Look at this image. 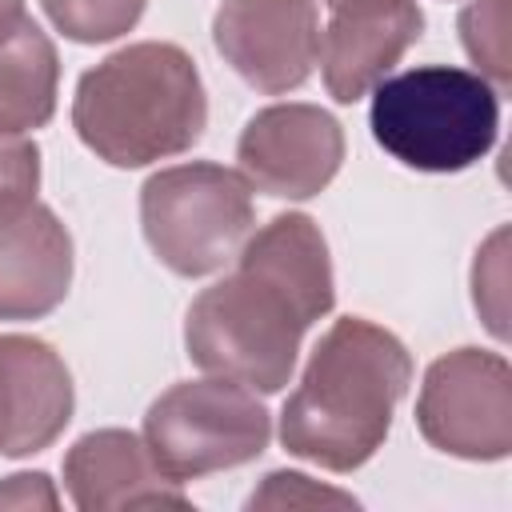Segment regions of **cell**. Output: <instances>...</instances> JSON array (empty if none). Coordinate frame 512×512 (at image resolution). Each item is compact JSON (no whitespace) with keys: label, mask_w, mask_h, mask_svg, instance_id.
<instances>
[{"label":"cell","mask_w":512,"mask_h":512,"mask_svg":"<svg viewBox=\"0 0 512 512\" xmlns=\"http://www.w3.org/2000/svg\"><path fill=\"white\" fill-rule=\"evenodd\" d=\"M368 124L404 168L464 172L496 144L500 92L468 68L424 64L372 88Z\"/></svg>","instance_id":"4"},{"label":"cell","mask_w":512,"mask_h":512,"mask_svg":"<svg viewBox=\"0 0 512 512\" xmlns=\"http://www.w3.org/2000/svg\"><path fill=\"white\" fill-rule=\"evenodd\" d=\"M212 44L244 84L284 96L320 60L316 0H224L212 16Z\"/></svg>","instance_id":"9"},{"label":"cell","mask_w":512,"mask_h":512,"mask_svg":"<svg viewBox=\"0 0 512 512\" xmlns=\"http://www.w3.org/2000/svg\"><path fill=\"white\" fill-rule=\"evenodd\" d=\"M420 436L456 460L492 464L512 452V368L500 352L456 348L428 364L416 396Z\"/></svg>","instance_id":"7"},{"label":"cell","mask_w":512,"mask_h":512,"mask_svg":"<svg viewBox=\"0 0 512 512\" xmlns=\"http://www.w3.org/2000/svg\"><path fill=\"white\" fill-rule=\"evenodd\" d=\"M508 8L512 0H472L460 12V40L476 76H484L496 92L512 84V36H508Z\"/></svg>","instance_id":"15"},{"label":"cell","mask_w":512,"mask_h":512,"mask_svg":"<svg viewBox=\"0 0 512 512\" xmlns=\"http://www.w3.org/2000/svg\"><path fill=\"white\" fill-rule=\"evenodd\" d=\"M320 508V504H336V508H352L356 500L348 492L324 488L316 480H308L304 472H268L264 484L248 496V508Z\"/></svg>","instance_id":"18"},{"label":"cell","mask_w":512,"mask_h":512,"mask_svg":"<svg viewBox=\"0 0 512 512\" xmlns=\"http://www.w3.org/2000/svg\"><path fill=\"white\" fill-rule=\"evenodd\" d=\"M60 60L56 44L36 20H20L0 36V132L28 136L56 112Z\"/></svg>","instance_id":"14"},{"label":"cell","mask_w":512,"mask_h":512,"mask_svg":"<svg viewBox=\"0 0 512 512\" xmlns=\"http://www.w3.org/2000/svg\"><path fill=\"white\" fill-rule=\"evenodd\" d=\"M72 288V236L60 216L28 200H0V320H40Z\"/></svg>","instance_id":"11"},{"label":"cell","mask_w":512,"mask_h":512,"mask_svg":"<svg viewBox=\"0 0 512 512\" xmlns=\"http://www.w3.org/2000/svg\"><path fill=\"white\" fill-rule=\"evenodd\" d=\"M328 8H340V4H352V0H324Z\"/></svg>","instance_id":"22"},{"label":"cell","mask_w":512,"mask_h":512,"mask_svg":"<svg viewBox=\"0 0 512 512\" xmlns=\"http://www.w3.org/2000/svg\"><path fill=\"white\" fill-rule=\"evenodd\" d=\"M24 20V0H0V36Z\"/></svg>","instance_id":"21"},{"label":"cell","mask_w":512,"mask_h":512,"mask_svg":"<svg viewBox=\"0 0 512 512\" xmlns=\"http://www.w3.org/2000/svg\"><path fill=\"white\" fill-rule=\"evenodd\" d=\"M72 128L112 168H148L188 152L208 128L196 60L168 40H140L104 56L76 84Z\"/></svg>","instance_id":"3"},{"label":"cell","mask_w":512,"mask_h":512,"mask_svg":"<svg viewBox=\"0 0 512 512\" xmlns=\"http://www.w3.org/2000/svg\"><path fill=\"white\" fill-rule=\"evenodd\" d=\"M272 440V416L252 388L212 376L160 392L144 412V444L172 480H200L256 460Z\"/></svg>","instance_id":"6"},{"label":"cell","mask_w":512,"mask_h":512,"mask_svg":"<svg viewBox=\"0 0 512 512\" xmlns=\"http://www.w3.org/2000/svg\"><path fill=\"white\" fill-rule=\"evenodd\" d=\"M236 160L248 188L276 200H308L336 180L344 128L316 104H272L244 124Z\"/></svg>","instance_id":"8"},{"label":"cell","mask_w":512,"mask_h":512,"mask_svg":"<svg viewBox=\"0 0 512 512\" xmlns=\"http://www.w3.org/2000/svg\"><path fill=\"white\" fill-rule=\"evenodd\" d=\"M60 496L44 472H16L0 484V508H56Z\"/></svg>","instance_id":"20"},{"label":"cell","mask_w":512,"mask_h":512,"mask_svg":"<svg viewBox=\"0 0 512 512\" xmlns=\"http://www.w3.org/2000/svg\"><path fill=\"white\" fill-rule=\"evenodd\" d=\"M252 224V188L224 164H172L152 172L140 188V228L152 256L188 280L232 264Z\"/></svg>","instance_id":"5"},{"label":"cell","mask_w":512,"mask_h":512,"mask_svg":"<svg viewBox=\"0 0 512 512\" xmlns=\"http://www.w3.org/2000/svg\"><path fill=\"white\" fill-rule=\"evenodd\" d=\"M64 488L80 512L116 508H188L180 480H172L148 452L144 436L124 428H96L64 456Z\"/></svg>","instance_id":"13"},{"label":"cell","mask_w":512,"mask_h":512,"mask_svg":"<svg viewBox=\"0 0 512 512\" xmlns=\"http://www.w3.org/2000/svg\"><path fill=\"white\" fill-rule=\"evenodd\" d=\"M40 188V148L28 136L0 132V200H28Z\"/></svg>","instance_id":"19"},{"label":"cell","mask_w":512,"mask_h":512,"mask_svg":"<svg viewBox=\"0 0 512 512\" xmlns=\"http://www.w3.org/2000/svg\"><path fill=\"white\" fill-rule=\"evenodd\" d=\"M332 304V256L320 224L304 212H280L244 240L236 272L188 304V360L252 392H280L292 380L304 332Z\"/></svg>","instance_id":"1"},{"label":"cell","mask_w":512,"mask_h":512,"mask_svg":"<svg viewBox=\"0 0 512 512\" xmlns=\"http://www.w3.org/2000/svg\"><path fill=\"white\" fill-rule=\"evenodd\" d=\"M72 376L60 352L36 336H0V456H32L56 444L72 420Z\"/></svg>","instance_id":"12"},{"label":"cell","mask_w":512,"mask_h":512,"mask_svg":"<svg viewBox=\"0 0 512 512\" xmlns=\"http://www.w3.org/2000/svg\"><path fill=\"white\" fill-rule=\"evenodd\" d=\"M408 384L412 356L404 340L364 316H340L284 400L280 444L328 472H356L384 448Z\"/></svg>","instance_id":"2"},{"label":"cell","mask_w":512,"mask_h":512,"mask_svg":"<svg viewBox=\"0 0 512 512\" xmlns=\"http://www.w3.org/2000/svg\"><path fill=\"white\" fill-rule=\"evenodd\" d=\"M420 32L424 12L416 0H352L332 8L320 32V76L328 96L336 104H356L400 64Z\"/></svg>","instance_id":"10"},{"label":"cell","mask_w":512,"mask_h":512,"mask_svg":"<svg viewBox=\"0 0 512 512\" xmlns=\"http://www.w3.org/2000/svg\"><path fill=\"white\" fill-rule=\"evenodd\" d=\"M56 32L76 44H108L132 32L148 0H40Z\"/></svg>","instance_id":"16"},{"label":"cell","mask_w":512,"mask_h":512,"mask_svg":"<svg viewBox=\"0 0 512 512\" xmlns=\"http://www.w3.org/2000/svg\"><path fill=\"white\" fill-rule=\"evenodd\" d=\"M472 300L496 340L508 336V228H496L472 264Z\"/></svg>","instance_id":"17"}]
</instances>
